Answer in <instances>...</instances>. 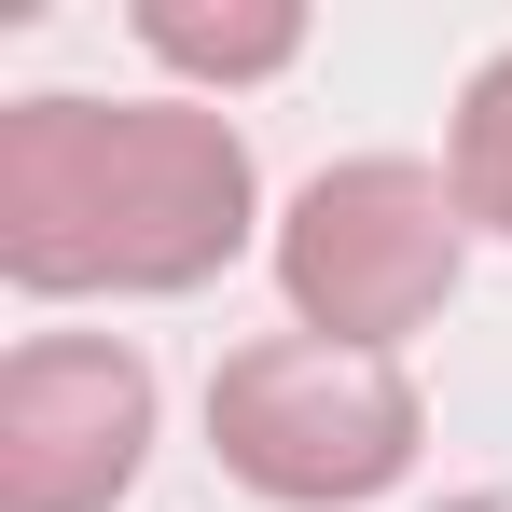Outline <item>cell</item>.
<instances>
[{"mask_svg": "<svg viewBox=\"0 0 512 512\" xmlns=\"http://www.w3.org/2000/svg\"><path fill=\"white\" fill-rule=\"evenodd\" d=\"M457 263H471V208L416 153H346L277 208V291H291V333L319 346L402 360V333L457 305Z\"/></svg>", "mask_w": 512, "mask_h": 512, "instance_id": "cell-3", "label": "cell"}, {"mask_svg": "<svg viewBox=\"0 0 512 512\" xmlns=\"http://www.w3.org/2000/svg\"><path fill=\"white\" fill-rule=\"evenodd\" d=\"M263 180L208 97H14L0 277L14 291H194L250 250Z\"/></svg>", "mask_w": 512, "mask_h": 512, "instance_id": "cell-1", "label": "cell"}, {"mask_svg": "<svg viewBox=\"0 0 512 512\" xmlns=\"http://www.w3.org/2000/svg\"><path fill=\"white\" fill-rule=\"evenodd\" d=\"M153 457V360L125 333H28L0 360V512H111Z\"/></svg>", "mask_w": 512, "mask_h": 512, "instance_id": "cell-4", "label": "cell"}, {"mask_svg": "<svg viewBox=\"0 0 512 512\" xmlns=\"http://www.w3.org/2000/svg\"><path fill=\"white\" fill-rule=\"evenodd\" d=\"M208 443L222 471L277 512H360L416 471L429 443V402L402 360L374 346H319V333H263L208 374Z\"/></svg>", "mask_w": 512, "mask_h": 512, "instance_id": "cell-2", "label": "cell"}, {"mask_svg": "<svg viewBox=\"0 0 512 512\" xmlns=\"http://www.w3.org/2000/svg\"><path fill=\"white\" fill-rule=\"evenodd\" d=\"M443 180H457V208H471L485 236H512V56H485V70H471V97H457V153H443Z\"/></svg>", "mask_w": 512, "mask_h": 512, "instance_id": "cell-6", "label": "cell"}, {"mask_svg": "<svg viewBox=\"0 0 512 512\" xmlns=\"http://www.w3.org/2000/svg\"><path fill=\"white\" fill-rule=\"evenodd\" d=\"M125 28H139V56H167L180 84H222V97L277 84V70L305 56V14H291V0H222V14H208V0H139Z\"/></svg>", "mask_w": 512, "mask_h": 512, "instance_id": "cell-5", "label": "cell"}]
</instances>
